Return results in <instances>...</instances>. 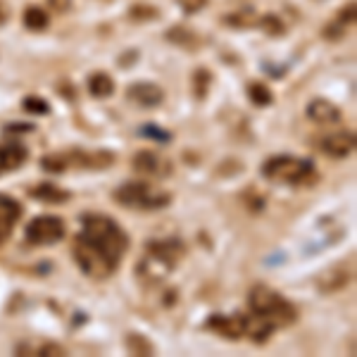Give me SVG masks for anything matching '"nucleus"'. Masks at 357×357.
Returning a JSON list of instances; mask_svg holds the SVG:
<instances>
[{"label": "nucleus", "instance_id": "nucleus-8", "mask_svg": "<svg viewBox=\"0 0 357 357\" xmlns=\"http://www.w3.org/2000/svg\"><path fill=\"white\" fill-rule=\"evenodd\" d=\"M131 162H134V169L138 172V174H143V176H158V178H162V176H167L172 172L169 160H165L162 155H158V153H153V151L136 153Z\"/></svg>", "mask_w": 357, "mask_h": 357}, {"label": "nucleus", "instance_id": "nucleus-26", "mask_svg": "<svg viewBox=\"0 0 357 357\" xmlns=\"http://www.w3.org/2000/svg\"><path fill=\"white\" fill-rule=\"evenodd\" d=\"M126 343H129V350H131V353H138V355H153V345L148 343L143 336H136V333H129V338H126Z\"/></svg>", "mask_w": 357, "mask_h": 357}, {"label": "nucleus", "instance_id": "nucleus-28", "mask_svg": "<svg viewBox=\"0 0 357 357\" xmlns=\"http://www.w3.org/2000/svg\"><path fill=\"white\" fill-rule=\"evenodd\" d=\"M207 5V0H178V8L183 10L186 15H195V13H200Z\"/></svg>", "mask_w": 357, "mask_h": 357}, {"label": "nucleus", "instance_id": "nucleus-3", "mask_svg": "<svg viewBox=\"0 0 357 357\" xmlns=\"http://www.w3.org/2000/svg\"><path fill=\"white\" fill-rule=\"evenodd\" d=\"M248 307H250L252 314L272 321L276 329L289 326L298 319V310L279 291L269 289V286H255L248 293Z\"/></svg>", "mask_w": 357, "mask_h": 357}, {"label": "nucleus", "instance_id": "nucleus-19", "mask_svg": "<svg viewBox=\"0 0 357 357\" xmlns=\"http://www.w3.org/2000/svg\"><path fill=\"white\" fill-rule=\"evenodd\" d=\"M248 98H250L257 107H267V105H272V102H274V93L260 82L248 84Z\"/></svg>", "mask_w": 357, "mask_h": 357}, {"label": "nucleus", "instance_id": "nucleus-18", "mask_svg": "<svg viewBox=\"0 0 357 357\" xmlns=\"http://www.w3.org/2000/svg\"><path fill=\"white\" fill-rule=\"evenodd\" d=\"M224 24H229L234 29H248V26L257 24V15H255V10H250V8L236 10V13H229L224 17Z\"/></svg>", "mask_w": 357, "mask_h": 357}, {"label": "nucleus", "instance_id": "nucleus-29", "mask_svg": "<svg viewBox=\"0 0 357 357\" xmlns=\"http://www.w3.org/2000/svg\"><path fill=\"white\" fill-rule=\"evenodd\" d=\"M338 22H341L343 26L353 24V22H355V3H348V5H345V8L341 10V17H338Z\"/></svg>", "mask_w": 357, "mask_h": 357}, {"label": "nucleus", "instance_id": "nucleus-34", "mask_svg": "<svg viewBox=\"0 0 357 357\" xmlns=\"http://www.w3.org/2000/svg\"><path fill=\"white\" fill-rule=\"evenodd\" d=\"M5 22H8V8L0 3V24H5Z\"/></svg>", "mask_w": 357, "mask_h": 357}, {"label": "nucleus", "instance_id": "nucleus-7", "mask_svg": "<svg viewBox=\"0 0 357 357\" xmlns=\"http://www.w3.org/2000/svg\"><path fill=\"white\" fill-rule=\"evenodd\" d=\"M126 98H129V102H134V105H138V107L153 110V107H158L160 102L165 100V91L160 89L158 84L138 82V84L129 86V91H126Z\"/></svg>", "mask_w": 357, "mask_h": 357}, {"label": "nucleus", "instance_id": "nucleus-21", "mask_svg": "<svg viewBox=\"0 0 357 357\" xmlns=\"http://www.w3.org/2000/svg\"><path fill=\"white\" fill-rule=\"evenodd\" d=\"M212 84V74L207 72L205 67H198L193 72V96L198 98V100H203L207 96V89H210Z\"/></svg>", "mask_w": 357, "mask_h": 357}, {"label": "nucleus", "instance_id": "nucleus-4", "mask_svg": "<svg viewBox=\"0 0 357 357\" xmlns=\"http://www.w3.org/2000/svg\"><path fill=\"white\" fill-rule=\"evenodd\" d=\"M262 176L279 183H307L314 176V165L296 155H276L264 160Z\"/></svg>", "mask_w": 357, "mask_h": 357}, {"label": "nucleus", "instance_id": "nucleus-11", "mask_svg": "<svg viewBox=\"0 0 357 357\" xmlns=\"http://www.w3.org/2000/svg\"><path fill=\"white\" fill-rule=\"evenodd\" d=\"M20 217H22V205L17 203L13 195L0 193V243H5L10 238V234H13L15 224L20 222Z\"/></svg>", "mask_w": 357, "mask_h": 357}, {"label": "nucleus", "instance_id": "nucleus-5", "mask_svg": "<svg viewBox=\"0 0 357 357\" xmlns=\"http://www.w3.org/2000/svg\"><path fill=\"white\" fill-rule=\"evenodd\" d=\"M114 200L131 210H162L169 205L172 195L162 191H153L146 181H126L112 193Z\"/></svg>", "mask_w": 357, "mask_h": 357}, {"label": "nucleus", "instance_id": "nucleus-32", "mask_svg": "<svg viewBox=\"0 0 357 357\" xmlns=\"http://www.w3.org/2000/svg\"><path fill=\"white\" fill-rule=\"evenodd\" d=\"M41 355H65V348H60V345H43L41 348Z\"/></svg>", "mask_w": 357, "mask_h": 357}, {"label": "nucleus", "instance_id": "nucleus-22", "mask_svg": "<svg viewBox=\"0 0 357 357\" xmlns=\"http://www.w3.org/2000/svg\"><path fill=\"white\" fill-rule=\"evenodd\" d=\"M257 26H260L262 31L267 33V36H284V31H286L284 22H281L279 17L272 15V13L260 17V20H257Z\"/></svg>", "mask_w": 357, "mask_h": 357}, {"label": "nucleus", "instance_id": "nucleus-9", "mask_svg": "<svg viewBox=\"0 0 357 357\" xmlns=\"http://www.w3.org/2000/svg\"><path fill=\"white\" fill-rule=\"evenodd\" d=\"M207 326L220 333L222 338H227V341H238V338L245 336V317L241 314H212L207 319Z\"/></svg>", "mask_w": 357, "mask_h": 357}, {"label": "nucleus", "instance_id": "nucleus-13", "mask_svg": "<svg viewBox=\"0 0 357 357\" xmlns=\"http://www.w3.org/2000/svg\"><path fill=\"white\" fill-rule=\"evenodd\" d=\"M26 158H29L26 148L20 146V143H5V146H0V174L17 169L20 165H24Z\"/></svg>", "mask_w": 357, "mask_h": 357}, {"label": "nucleus", "instance_id": "nucleus-6", "mask_svg": "<svg viewBox=\"0 0 357 357\" xmlns=\"http://www.w3.org/2000/svg\"><path fill=\"white\" fill-rule=\"evenodd\" d=\"M24 236L31 245H55L65 236V224L55 215H38L26 224Z\"/></svg>", "mask_w": 357, "mask_h": 357}, {"label": "nucleus", "instance_id": "nucleus-23", "mask_svg": "<svg viewBox=\"0 0 357 357\" xmlns=\"http://www.w3.org/2000/svg\"><path fill=\"white\" fill-rule=\"evenodd\" d=\"M160 17V10L153 5H131L129 8V20L134 22H153Z\"/></svg>", "mask_w": 357, "mask_h": 357}, {"label": "nucleus", "instance_id": "nucleus-17", "mask_svg": "<svg viewBox=\"0 0 357 357\" xmlns=\"http://www.w3.org/2000/svg\"><path fill=\"white\" fill-rule=\"evenodd\" d=\"M167 41L181 45V48H186V50H191L200 43L195 31H191V29H186V26H172L169 31H167Z\"/></svg>", "mask_w": 357, "mask_h": 357}, {"label": "nucleus", "instance_id": "nucleus-20", "mask_svg": "<svg viewBox=\"0 0 357 357\" xmlns=\"http://www.w3.org/2000/svg\"><path fill=\"white\" fill-rule=\"evenodd\" d=\"M348 272L341 267V269H331V272H326L324 274V279L319 281V289L321 291H336V289H341V286H345L348 284Z\"/></svg>", "mask_w": 357, "mask_h": 357}, {"label": "nucleus", "instance_id": "nucleus-31", "mask_svg": "<svg viewBox=\"0 0 357 357\" xmlns=\"http://www.w3.org/2000/svg\"><path fill=\"white\" fill-rule=\"evenodd\" d=\"M48 3L55 13H69V8H72V0H48Z\"/></svg>", "mask_w": 357, "mask_h": 357}, {"label": "nucleus", "instance_id": "nucleus-25", "mask_svg": "<svg viewBox=\"0 0 357 357\" xmlns=\"http://www.w3.org/2000/svg\"><path fill=\"white\" fill-rule=\"evenodd\" d=\"M22 105H24V110L31 114H48L50 112L48 100H43V98H38V96H26Z\"/></svg>", "mask_w": 357, "mask_h": 357}, {"label": "nucleus", "instance_id": "nucleus-12", "mask_svg": "<svg viewBox=\"0 0 357 357\" xmlns=\"http://www.w3.org/2000/svg\"><path fill=\"white\" fill-rule=\"evenodd\" d=\"M307 117L312 119L314 124L329 126L341 119V110H338L331 100H326V98H314V100L307 102Z\"/></svg>", "mask_w": 357, "mask_h": 357}, {"label": "nucleus", "instance_id": "nucleus-30", "mask_svg": "<svg viewBox=\"0 0 357 357\" xmlns=\"http://www.w3.org/2000/svg\"><path fill=\"white\" fill-rule=\"evenodd\" d=\"M343 33H345V26L341 24V22L324 29V38H331V41H336V38H343Z\"/></svg>", "mask_w": 357, "mask_h": 357}, {"label": "nucleus", "instance_id": "nucleus-24", "mask_svg": "<svg viewBox=\"0 0 357 357\" xmlns=\"http://www.w3.org/2000/svg\"><path fill=\"white\" fill-rule=\"evenodd\" d=\"M41 167L45 172H50V174H62L69 167V158L67 155H45L41 160Z\"/></svg>", "mask_w": 357, "mask_h": 357}, {"label": "nucleus", "instance_id": "nucleus-10", "mask_svg": "<svg viewBox=\"0 0 357 357\" xmlns=\"http://www.w3.org/2000/svg\"><path fill=\"white\" fill-rule=\"evenodd\" d=\"M319 148L324 155L329 158H348L350 153L355 151V134L353 131H338V134H329L319 141Z\"/></svg>", "mask_w": 357, "mask_h": 357}, {"label": "nucleus", "instance_id": "nucleus-16", "mask_svg": "<svg viewBox=\"0 0 357 357\" xmlns=\"http://www.w3.org/2000/svg\"><path fill=\"white\" fill-rule=\"evenodd\" d=\"M22 22H24L29 31H43L50 24V15L43 8H38V5H29L24 15H22Z\"/></svg>", "mask_w": 357, "mask_h": 357}, {"label": "nucleus", "instance_id": "nucleus-14", "mask_svg": "<svg viewBox=\"0 0 357 357\" xmlns=\"http://www.w3.org/2000/svg\"><path fill=\"white\" fill-rule=\"evenodd\" d=\"M29 195L41 200V203H48V205H62L72 198L69 191H62V188H57L55 183H38V186L29 188Z\"/></svg>", "mask_w": 357, "mask_h": 357}, {"label": "nucleus", "instance_id": "nucleus-2", "mask_svg": "<svg viewBox=\"0 0 357 357\" xmlns=\"http://www.w3.org/2000/svg\"><path fill=\"white\" fill-rule=\"evenodd\" d=\"M186 248L178 238H165V241H151L138 262L136 272L146 281H162L176 269L178 260L183 257Z\"/></svg>", "mask_w": 357, "mask_h": 357}, {"label": "nucleus", "instance_id": "nucleus-1", "mask_svg": "<svg viewBox=\"0 0 357 357\" xmlns=\"http://www.w3.org/2000/svg\"><path fill=\"white\" fill-rule=\"evenodd\" d=\"M129 250V236L112 217L89 212L82 220V231L74 238V260L91 279H107L119 267Z\"/></svg>", "mask_w": 357, "mask_h": 357}, {"label": "nucleus", "instance_id": "nucleus-15", "mask_svg": "<svg viewBox=\"0 0 357 357\" xmlns=\"http://www.w3.org/2000/svg\"><path fill=\"white\" fill-rule=\"evenodd\" d=\"M86 89H89V93L93 98H100V100H105V98H110L114 93V82L110 74L105 72H96L89 77V84H86Z\"/></svg>", "mask_w": 357, "mask_h": 357}, {"label": "nucleus", "instance_id": "nucleus-33", "mask_svg": "<svg viewBox=\"0 0 357 357\" xmlns=\"http://www.w3.org/2000/svg\"><path fill=\"white\" fill-rule=\"evenodd\" d=\"M33 129V124H10L8 129V134H22V131H31Z\"/></svg>", "mask_w": 357, "mask_h": 357}, {"label": "nucleus", "instance_id": "nucleus-27", "mask_svg": "<svg viewBox=\"0 0 357 357\" xmlns=\"http://www.w3.org/2000/svg\"><path fill=\"white\" fill-rule=\"evenodd\" d=\"M141 136L153 138V141H160V143H169V141H172V136H169V134H165V131H160V129H158V124H143Z\"/></svg>", "mask_w": 357, "mask_h": 357}]
</instances>
